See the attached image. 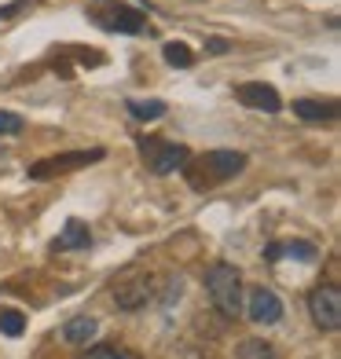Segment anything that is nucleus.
<instances>
[{
	"label": "nucleus",
	"mask_w": 341,
	"mask_h": 359,
	"mask_svg": "<svg viewBox=\"0 0 341 359\" xmlns=\"http://www.w3.org/2000/svg\"><path fill=\"white\" fill-rule=\"evenodd\" d=\"M34 0H15V4H8V8H0V19H11V15H19L22 8H29Z\"/></svg>",
	"instance_id": "obj_20"
},
{
	"label": "nucleus",
	"mask_w": 341,
	"mask_h": 359,
	"mask_svg": "<svg viewBox=\"0 0 341 359\" xmlns=\"http://www.w3.org/2000/svg\"><path fill=\"white\" fill-rule=\"evenodd\" d=\"M294 118L308 121V125H323V121H334L337 118V107L334 103H323V100H294Z\"/></svg>",
	"instance_id": "obj_12"
},
{
	"label": "nucleus",
	"mask_w": 341,
	"mask_h": 359,
	"mask_svg": "<svg viewBox=\"0 0 341 359\" xmlns=\"http://www.w3.org/2000/svg\"><path fill=\"white\" fill-rule=\"evenodd\" d=\"M246 154L235 151V147H213V151H206L199 158H187L184 161V180H187V187L191 191H217L224 187L227 180H235L242 169H246Z\"/></svg>",
	"instance_id": "obj_1"
},
{
	"label": "nucleus",
	"mask_w": 341,
	"mask_h": 359,
	"mask_svg": "<svg viewBox=\"0 0 341 359\" xmlns=\"http://www.w3.org/2000/svg\"><path fill=\"white\" fill-rule=\"evenodd\" d=\"M227 48H232V44H227V41H220V37H209V41H206V52H213V55H224Z\"/></svg>",
	"instance_id": "obj_21"
},
{
	"label": "nucleus",
	"mask_w": 341,
	"mask_h": 359,
	"mask_svg": "<svg viewBox=\"0 0 341 359\" xmlns=\"http://www.w3.org/2000/svg\"><path fill=\"white\" fill-rule=\"evenodd\" d=\"M206 290H209V304L217 308V316L235 323L242 316V301H246V290H242V275L235 264H224L217 260L213 268H206Z\"/></svg>",
	"instance_id": "obj_3"
},
{
	"label": "nucleus",
	"mask_w": 341,
	"mask_h": 359,
	"mask_svg": "<svg viewBox=\"0 0 341 359\" xmlns=\"http://www.w3.org/2000/svg\"><path fill=\"white\" fill-rule=\"evenodd\" d=\"M279 257H290V260H305V264H312V260H319V246H312V242H279Z\"/></svg>",
	"instance_id": "obj_18"
},
{
	"label": "nucleus",
	"mask_w": 341,
	"mask_h": 359,
	"mask_svg": "<svg viewBox=\"0 0 341 359\" xmlns=\"http://www.w3.org/2000/svg\"><path fill=\"white\" fill-rule=\"evenodd\" d=\"M77 359H140L136 352L128 348H118V345H85V352H77Z\"/></svg>",
	"instance_id": "obj_16"
},
{
	"label": "nucleus",
	"mask_w": 341,
	"mask_h": 359,
	"mask_svg": "<svg viewBox=\"0 0 341 359\" xmlns=\"http://www.w3.org/2000/svg\"><path fill=\"white\" fill-rule=\"evenodd\" d=\"M136 4H147V0H136Z\"/></svg>",
	"instance_id": "obj_22"
},
{
	"label": "nucleus",
	"mask_w": 341,
	"mask_h": 359,
	"mask_svg": "<svg viewBox=\"0 0 341 359\" xmlns=\"http://www.w3.org/2000/svg\"><path fill=\"white\" fill-rule=\"evenodd\" d=\"M85 19L95 29H103V34H125V37L151 34L147 15H143L136 4H125V0H95V4L85 8Z\"/></svg>",
	"instance_id": "obj_2"
},
{
	"label": "nucleus",
	"mask_w": 341,
	"mask_h": 359,
	"mask_svg": "<svg viewBox=\"0 0 341 359\" xmlns=\"http://www.w3.org/2000/svg\"><path fill=\"white\" fill-rule=\"evenodd\" d=\"M166 110H169L166 100H125V114L140 125H151L158 118H166Z\"/></svg>",
	"instance_id": "obj_13"
},
{
	"label": "nucleus",
	"mask_w": 341,
	"mask_h": 359,
	"mask_svg": "<svg viewBox=\"0 0 341 359\" xmlns=\"http://www.w3.org/2000/svg\"><path fill=\"white\" fill-rule=\"evenodd\" d=\"M235 100L250 110H265V114H279L283 110V100L268 81H246V85L235 88Z\"/></svg>",
	"instance_id": "obj_9"
},
{
	"label": "nucleus",
	"mask_w": 341,
	"mask_h": 359,
	"mask_svg": "<svg viewBox=\"0 0 341 359\" xmlns=\"http://www.w3.org/2000/svg\"><path fill=\"white\" fill-rule=\"evenodd\" d=\"M308 316L323 334H337L341 330V290L334 283H323L308 293Z\"/></svg>",
	"instance_id": "obj_6"
},
{
	"label": "nucleus",
	"mask_w": 341,
	"mask_h": 359,
	"mask_svg": "<svg viewBox=\"0 0 341 359\" xmlns=\"http://www.w3.org/2000/svg\"><path fill=\"white\" fill-rule=\"evenodd\" d=\"M26 128V121L15 110H0V136H19Z\"/></svg>",
	"instance_id": "obj_19"
},
{
	"label": "nucleus",
	"mask_w": 341,
	"mask_h": 359,
	"mask_svg": "<svg viewBox=\"0 0 341 359\" xmlns=\"http://www.w3.org/2000/svg\"><path fill=\"white\" fill-rule=\"evenodd\" d=\"M95 334H100V323L92 316H74V319L62 323V330H59V337L67 341V345H77V348H85L88 341H95Z\"/></svg>",
	"instance_id": "obj_11"
},
{
	"label": "nucleus",
	"mask_w": 341,
	"mask_h": 359,
	"mask_svg": "<svg viewBox=\"0 0 341 359\" xmlns=\"http://www.w3.org/2000/svg\"><path fill=\"white\" fill-rule=\"evenodd\" d=\"M88 246H92V231H88V224H85V220H77V217H70L67 224H62V235L52 242V250H55V253L88 250Z\"/></svg>",
	"instance_id": "obj_10"
},
{
	"label": "nucleus",
	"mask_w": 341,
	"mask_h": 359,
	"mask_svg": "<svg viewBox=\"0 0 341 359\" xmlns=\"http://www.w3.org/2000/svg\"><path fill=\"white\" fill-rule=\"evenodd\" d=\"M158 293V283L151 275H128L125 283L114 286V304L121 308V312H140V308H147Z\"/></svg>",
	"instance_id": "obj_7"
},
{
	"label": "nucleus",
	"mask_w": 341,
	"mask_h": 359,
	"mask_svg": "<svg viewBox=\"0 0 341 359\" xmlns=\"http://www.w3.org/2000/svg\"><path fill=\"white\" fill-rule=\"evenodd\" d=\"M107 151L103 147H85V151H62V154H48V158H37L34 165L26 169L29 180H37V184H44V180H55V176H67V172H77V169H88L95 165V161H103Z\"/></svg>",
	"instance_id": "obj_4"
},
{
	"label": "nucleus",
	"mask_w": 341,
	"mask_h": 359,
	"mask_svg": "<svg viewBox=\"0 0 341 359\" xmlns=\"http://www.w3.org/2000/svg\"><path fill=\"white\" fill-rule=\"evenodd\" d=\"M0 334L4 337H22L26 334V316L19 308H0Z\"/></svg>",
	"instance_id": "obj_17"
},
{
	"label": "nucleus",
	"mask_w": 341,
	"mask_h": 359,
	"mask_svg": "<svg viewBox=\"0 0 341 359\" xmlns=\"http://www.w3.org/2000/svg\"><path fill=\"white\" fill-rule=\"evenodd\" d=\"M161 55H166V62H169V67H176V70H191L194 67V52H191L184 41L161 44Z\"/></svg>",
	"instance_id": "obj_14"
},
{
	"label": "nucleus",
	"mask_w": 341,
	"mask_h": 359,
	"mask_svg": "<svg viewBox=\"0 0 341 359\" xmlns=\"http://www.w3.org/2000/svg\"><path fill=\"white\" fill-rule=\"evenodd\" d=\"M140 158L147 165L151 176H169L176 169H184V161L191 158V151L176 140H161V136H151V140H140Z\"/></svg>",
	"instance_id": "obj_5"
},
{
	"label": "nucleus",
	"mask_w": 341,
	"mask_h": 359,
	"mask_svg": "<svg viewBox=\"0 0 341 359\" xmlns=\"http://www.w3.org/2000/svg\"><path fill=\"white\" fill-rule=\"evenodd\" d=\"M235 355H239V359H279L275 345H268V341H261V337H246V341H239Z\"/></svg>",
	"instance_id": "obj_15"
},
{
	"label": "nucleus",
	"mask_w": 341,
	"mask_h": 359,
	"mask_svg": "<svg viewBox=\"0 0 341 359\" xmlns=\"http://www.w3.org/2000/svg\"><path fill=\"white\" fill-rule=\"evenodd\" d=\"M246 312H250V323L257 326H275L283 319V301H279V293L268 290V286H253L246 290Z\"/></svg>",
	"instance_id": "obj_8"
}]
</instances>
